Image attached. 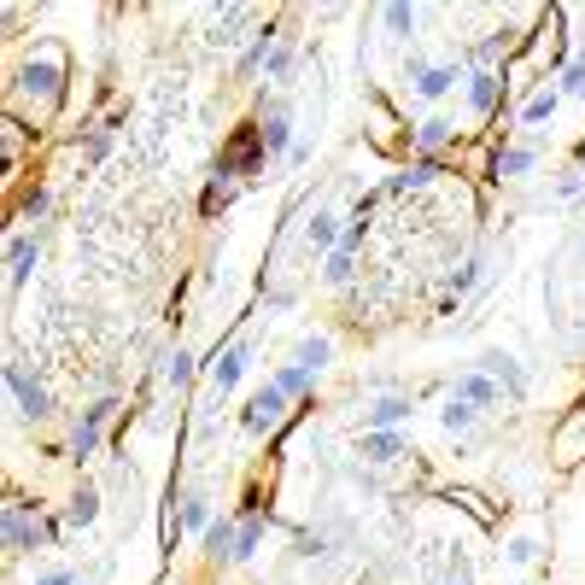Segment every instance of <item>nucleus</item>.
<instances>
[{"mask_svg":"<svg viewBox=\"0 0 585 585\" xmlns=\"http://www.w3.org/2000/svg\"><path fill=\"white\" fill-rule=\"evenodd\" d=\"M212 497H187L182 504V533H212Z\"/></svg>","mask_w":585,"mask_h":585,"instance_id":"25","label":"nucleus"},{"mask_svg":"<svg viewBox=\"0 0 585 585\" xmlns=\"http://www.w3.org/2000/svg\"><path fill=\"white\" fill-rule=\"evenodd\" d=\"M30 269H35V235H12V246H7V281L24 287Z\"/></svg>","mask_w":585,"mask_h":585,"instance_id":"16","label":"nucleus"},{"mask_svg":"<svg viewBox=\"0 0 585 585\" xmlns=\"http://www.w3.org/2000/svg\"><path fill=\"white\" fill-rule=\"evenodd\" d=\"M94 515H100V492L82 486V492L71 497V510H65V527H94Z\"/></svg>","mask_w":585,"mask_h":585,"instance_id":"24","label":"nucleus"},{"mask_svg":"<svg viewBox=\"0 0 585 585\" xmlns=\"http://www.w3.org/2000/svg\"><path fill=\"white\" fill-rule=\"evenodd\" d=\"M351 246H358V240H340V253L322 258V281H328V287H351V276H358V264H351Z\"/></svg>","mask_w":585,"mask_h":585,"instance_id":"20","label":"nucleus"},{"mask_svg":"<svg viewBox=\"0 0 585 585\" xmlns=\"http://www.w3.org/2000/svg\"><path fill=\"white\" fill-rule=\"evenodd\" d=\"M264 71H269V82H287V71H292V41H287V35L276 41V53H269Z\"/></svg>","mask_w":585,"mask_h":585,"instance_id":"30","label":"nucleus"},{"mask_svg":"<svg viewBox=\"0 0 585 585\" xmlns=\"http://www.w3.org/2000/svg\"><path fill=\"white\" fill-rule=\"evenodd\" d=\"M258 135H264V153H269V158H292V146H299V141H292V117H287V112H276Z\"/></svg>","mask_w":585,"mask_h":585,"instance_id":"18","label":"nucleus"},{"mask_svg":"<svg viewBox=\"0 0 585 585\" xmlns=\"http://www.w3.org/2000/svg\"><path fill=\"white\" fill-rule=\"evenodd\" d=\"M410 415H415V404L392 392V399H369L358 422H363V433H399V428L410 422Z\"/></svg>","mask_w":585,"mask_h":585,"instance_id":"7","label":"nucleus"},{"mask_svg":"<svg viewBox=\"0 0 585 585\" xmlns=\"http://www.w3.org/2000/svg\"><path fill=\"white\" fill-rule=\"evenodd\" d=\"M328 358H333V340H328V333H305V340L292 346V363L310 369V374H322V369H328Z\"/></svg>","mask_w":585,"mask_h":585,"instance_id":"17","label":"nucleus"},{"mask_svg":"<svg viewBox=\"0 0 585 585\" xmlns=\"http://www.w3.org/2000/svg\"><path fill=\"white\" fill-rule=\"evenodd\" d=\"M463 82H469L463 94H469V112H474V117H486V112L497 106V94H504V76H497L492 65H474Z\"/></svg>","mask_w":585,"mask_h":585,"instance_id":"11","label":"nucleus"},{"mask_svg":"<svg viewBox=\"0 0 585 585\" xmlns=\"http://www.w3.org/2000/svg\"><path fill=\"white\" fill-rule=\"evenodd\" d=\"M281 415H287V392H281L276 381H264V387L253 392V399H246L240 428H246V433H269V428L281 422Z\"/></svg>","mask_w":585,"mask_h":585,"instance_id":"4","label":"nucleus"},{"mask_svg":"<svg viewBox=\"0 0 585 585\" xmlns=\"http://www.w3.org/2000/svg\"><path fill=\"white\" fill-rule=\"evenodd\" d=\"M433 585H474V574H469V562H463V556H456V551H451V568H445V574H439Z\"/></svg>","mask_w":585,"mask_h":585,"instance_id":"32","label":"nucleus"},{"mask_svg":"<svg viewBox=\"0 0 585 585\" xmlns=\"http://www.w3.org/2000/svg\"><path fill=\"white\" fill-rule=\"evenodd\" d=\"M480 276H486V258H469L463 269H456V276H451V292H456V299H463V292L480 281Z\"/></svg>","mask_w":585,"mask_h":585,"instance_id":"31","label":"nucleus"},{"mask_svg":"<svg viewBox=\"0 0 585 585\" xmlns=\"http://www.w3.org/2000/svg\"><path fill=\"white\" fill-rule=\"evenodd\" d=\"M258 545H264V515H253V521H246V527L235 533V556H228V562H253Z\"/></svg>","mask_w":585,"mask_h":585,"instance_id":"26","label":"nucleus"},{"mask_svg":"<svg viewBox=\"0 0 585 585\" xmlns=\"http://www.w3.org/2000/svg\"><path fill=\"white\" fill-rule=\"evenodd\" d=\"M59 538V527H48V521H30V504H12L7 510V551L12 556H24V551H35V545H53Z\"/></svg>","mask_w":585,"mask_h":585,"instance_id":"2","label":"nucleus"},{"mask_svg":"<svg viewBox=\"0 0 585 585\" xmlns=\"http://www.w3.org/2000/svg\"><path fill=\"white\" fill-rule=\"evenodd\" d=\"M562 100H568V94H562L556 82H545V89H533L527 100H521V112H515V130H527V135H533V130H545V123L562 112Z\"/></svg>","mask_w":585,"mask_h":585,"instance_id":"8","label":"nucleus"},{"mask_svg":"<svg viewBox=\"0 0 585 585\" xmlns=\"http://www.w3.org/2000/svg\"><path fill=\"white\" fill-rule=\"evenodd\" d=\"M246 363H253V340H235L228 351H217V363H212V392H217V399H228V392L240 387Z\"/></svg>","mask_w":585,"mask_h":585,"instance_id":"9","label":"nucleus"},{"mask_svg":"<svg viewBox=\"0 0 585 585\" xmlns=\"http://www.w3.org/2000/svg\"><path fill=\"white\" fill-rule=\"evenodd\" d=\"M545 551H551V533L533 521V527L510 533V538H504V551H497V556H504V568H510V574H527V568H538V562H545Z\"/></svg>","mask_w":585,"mask_h":585,"instance_id":"1","label":"nucleus"},{"mask_svg":"<svg viewBox=\"0 0 585 585\" xmlns=\"http://www.w3.org/2000/svg\"><path fill=\"white\" fill-rule=\"evenodd\" d=\"M439 171H433V158H415L410 171H399V176H387V194H410V187H428Z\"/></svg>","mask_w":585,"mask_h":585,"instance_id":"23","label":"nucleus"},{"mask_svg":"<svg viewBox=\"0 0 585 585\" xmlns=\"http://www.w3.org/2000/svg\"><path fill=\"white\" fill-rule=\"evenodd\" d=\"M556 89L568 94V100H585V48L568 59V65H562V82H556Z\"/></svg>","mask_w":585,"mask_h":585,"instance_id":"29","label":"nucleus"},{"mask_svg":"<svg viewBox=\"0 0 585 585\" xmlns=\"http://www.w3.org/2000/svg\"><path fill=\"white\" fill-rule=\"evenodd\" d=\"M112 399H100V404H89V410H82V422L71 428V456H76V463H82V456H94L100 451V433H106V422H112Z\"/></svg>","mask_w":585,"mask_h":585,"instance_id":"6","label":"nucleus"},{"mask_svg":"<svg viewBox=\"0 0 585 585\" xmlns=\"http://www.w3.org/2000/svg\"><path fill=\"white\" fill-rule=\"evenodd\" d=\"M35 585H82V574H71V568H53V574H41Z\"/></svg>","mask_w":585,"mask_h":585,"instance_id":"34","label":"nucleus"},{"mask_svg":"<svg viewBox=\"0 0 585 585\" xmlns=\"http://www.w3.org/2000/svg\"><path fill=\"white\" fill-rule=\"evenodd\" d=\"M551 194H556V199H579V194H585V171H568V176L551 187Z\"/></svg>","mask_w":585,"mask_h":585,"instance_id":"33","label":"nucleus"},{"mask_svg":"<svg viewBox=\"0 0 585 585\" xmlns=\"http://www.w3.org/2000/svg\"><path fill=\"white\" fill-rule=\"evenodd\" d=\"M474 422H480V410H474V404H463L456 392H445V404H439V428H445L451 439H469V433H474Z\"/></svg>","mask_w":585,"mask_h":585,"instance_id":"15","label":"nucleus"},{"mask_svg":"<svg viewBox=\"0 0 585 585\" xmlns=\"http://www.w3.org/2000/svg\"><path fill=\"white\" fill-rule=\"evenodd\" d=\"M381 24L392 41H415V24H422V12L415 7H381Z\"/></svg>","mask_w":585,"mask_h":585,"instance_id":"22","label":"nucleus"},{"mask_svg":"<svg viewBox=\"0 0 585 585\" xmlns=\"http://www.w3.org/2000/svg\"><path fill=\"white\" fill-rule=\"evenodd\" d=\"M340 240L346 235H340V217H333V212H317V217L305 223V246H310V253L328 258V253H340Z\"/></svg>","mask_w":585,"mask_h":585,"instance_id":"14","label":"nucleus"},{"mask_svg":"<svg viewBox=\"0 0 585 585\" xmlns=\"http://www.w3.org/2000/svg\"><path fill=\"white\" fill-rule=\"evenodd\" d=\"M187 381H194V351H182V346H176L171 358H164V387H176V392H182Z\"/></svg>","mask_w":585,"mask_h":585,"instance_id":"28","label":"nucleus"},{"mask_svg":"<svg viewBox=\"0 0 585 585\" xmlns=\"http://www.w3.org/2000/svg\"><path fill=\"white\" fill-rule=\"evenodd\" d=\"M269 381H276V387L287 392V399H299L305 387H317V374H310V369H299V363H281L276 374H269Z\"/></svg>","mask_w":585,"mask_h":585,"instance_id":"27","label":"nucleus"},{"mask_svg":"<svg viewBox=\"0 0 585 585\" xmlns=\"http://www.w3.org/2000/svg\"><path fill=\"white\" fill-rule=\"evenodd\" d=\"M574 158H579V171H585V141H579V153H574Z\"/></svg>","mask_w":585,"mask_h":585,"instance_id":"35","label":"nucleus"},{"mask_svg":"<svg viewBox=\"0 0 585 585\" xmlns=\"http://www.w3.org/2000/svg\"><path fill=\"white\" fill-rule=\"evenodd\" d=\"M456 141V123L451 117H422L415 123V153H439V146Z\"/></svg>","mask_w":585,"mask_h":585,"instance_id":"19","label":"nucleus"},{"mask_svg":"<svg viewBox=\"0 0 585 585\" xmlns=\"http://www.w3.org/2000/svg\"><path fill=\"white\" fill-rule=\"evenodd\" d=\"M527 171H538V146L533 141H515V146L497 153V182H521Z\"/></svg>","mask_w":585,"mask_h":585,"instance_id":"13","label":"nucleus"},{"mask_svg":"<svg viewBox=\"0 0 585 585\" xmlns=\"http://www.w3.org/2000/svg\"><path fill=\"white\" fill-rule=\"evenodd\" d=\"M451 392H456V399H463V404H474L480 415H486V410H497V404L510 399V392L497 387L486 369H463V374H456V381H451Z\"/></svg>","mask_w":585,"mask_h":585,"instance_id":"5","label":"nucleus"},{"mask_svg":"<svg viewBox=\"0 0 585 585\" xmlns=\"http://www.w3.org/2000/svg\"><path fill=\"white\" fill-rule=\"evenodd\" d=\"M7 387H12V399H18V415H30V422H48V415H53L48 387L30 381V369H24V363H7Z\"/></svg>","mask_w":585,"mask_h":585,"instance_id":"3","label":"nucleus"},{"mask_svg":"<svg viewBox=\"0 0 585 585\" xmlns=\"http://www.w3.org/2000/svg\"><path fill=\"white\" fill-rule=\"evenodd\" d=\"M369 463H399V451H404V433H363V445H358Z\"/></svg>","mask_w":585,"mask_h":585,"instance_id":"21","label":"nucleus"},{"mask_svg":"<svg viewBox=\"0 0 585 585\" xmlns=\"http://www.w3.org/2000/svg\"><path fill=\"white\" fill-rule=\"evenodd\" d=\"M456 82H463V71H456V59H439V65H428L422 76L410 82V89H415V100H428V106H433V100H445V94L456 89Z\"/></svg>","mask_w":585,"mask_h":585,"instance_id":"12","label":"nucleus"},{"mask_svg":"<svg viewBox=\"0 0 585 585\" xmlns=\"http://www.w3.org/2000/svg\"><path fill=\"white\" fill-rule=\"evenodd\" d=\"M474 369H486L492 381L510 392V399H521V392H527V369L515 363V351H497V346H492V351H480V363H474Z\"/></svg>","mask_w":585,"mask_h":585,"instance_id":"10","label":"nucleus"}]
</instances>
